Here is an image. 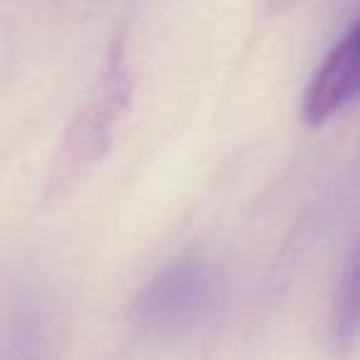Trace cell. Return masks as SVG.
<instances>
[{
	"instance_id": "cell-1",
	"label": "cell",
	"mask_w": 360,
	"mask_h": 360,
	"mask_svg": "<svg viewBox=\"0 0 360 360\" xmlns=\"http://www.w3.org/2000/svg\"><path fill=\"white\" fill-rule=\"evenodd\" d=\"M222 279L200 252H186L160 266L134 299L131 319L143 333L178 338L200 328L217 309Z\"/></svg>"
},
{
	"instance_id": "cell-2",
	"label": "cell",
	"mask_w": 360,
	"mask_h": 360,
	"mask_svg": "<svg viewBox=\"0 0 360 360\" xmlns=\"http://www.w3.org/2000/svg\"><path fill=\"white\" fill-rule=\"evenodd\" d=\"M131 94H134V72L129 62V47L126 37H119L111 45L106 67L89 99L77 111L62 139V148L55 155L50 186H47L52 195L67 191L82 175V170H86L109 150L116 124L129 109Z\"/></svg>"
},
{
	"instance_id": "cell-3",
	"label": "cell",
	"mask_w": 360,
	"mask_h": 360,
	"mask_svg": "<svg viewBox=\"0 0 360 360\" xmlns=\"http://www.w3.org/2000/svg\"><path fill=\"white\" fill-rule=\"evenodd\" d=\"M360 86V30L355 22L338 37L321 67L314 72L301 99V119L309 126H323L345 111Z\"/></svg>"
},
{
	"instance_id": "cell-4",
	"label": "cell",
	"mask_w": 360,
	"mask_h": 360,
	"mask_svg": "<svg viewBox=\"0 0 360 360\" xmlns=\"http://www.w3.org/2000/svg\"><path fill=\"white\" fill-rule=\"evenodd\" d=\"M333 330L340 348H350L358 333V255L350 252L340 271L333 306Z\"/></svg>"
},
{
	"instance_id": "cell-5",
	"label": "cell",
	"mask_w": 360,
	"mask_h": 360,
	"mask_svg": "<svg viewBox=\"0 0 360 360\" xmlns=\"http://www.w3.org/2000/svg\"><path fill=\"white\" fill-rule=\"evenodd\" d=\"M0 360H50L47 355V335L37 321H18L8 340L0 345Z\"/></svg>"
},
{
	"instance_id": "cell-6",
	"label": "cell",
	"mask_w": 360,
	"mask_h": 360,
	"mask_svg": "<svg viewBox=\"0 0 360 360\" xmlns=\"http://www.w3.org/2000/svg\"><path fill=\"white\" fill-rule=\"evenodd\" d=\"M296 3H299V0H264L269 15H284V13H289Z\"/></svg>"
}]
</instances>
